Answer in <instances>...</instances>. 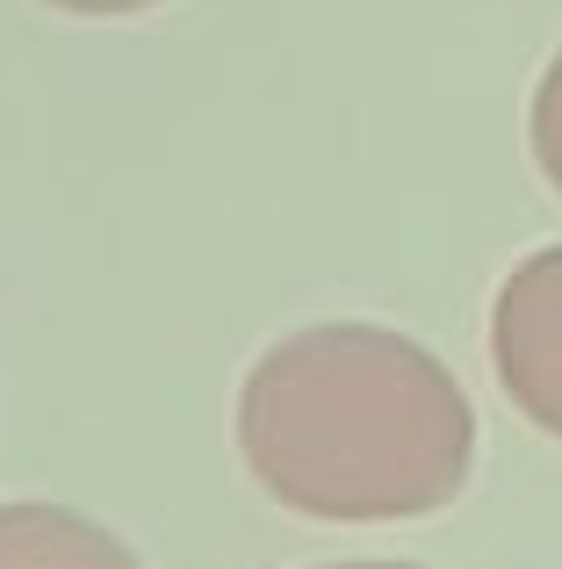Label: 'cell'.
<instances>
[{
	"instance_id": "cell-1",
	"label": "cell",
	"mask_w": 562,
	"mask_h": 569,
	"mask_svg": "<svg viewBox=\"0 0 562 569\" xmlns=\"http://www.w3.org/2000/svg\"><path fill=\"white\" fill-rule=\"evenodd\" d=\"M239 455L303 519H425L462 498L476 411L419 339L390 325H310L253 361Z\"/></svg>"
},
{
	"instance_id": "cell-2",
	"label": "cell",
	"mask_w": 562,
	"mask_h": 569,
	"mask_svg": "<svg viewBox=\"0 0 562 569\" xmlns=\"http://www.w3.org/2000/svg\"><path fill=\"white\" fill-rule=\"evenodd\" d=\"M491 368L505 397L562 440V246L526 252L491 303Z\"/></svg>"
},
{
	"instance_id": "cell-3",
	"label": "cell",
	"mask_w": 562,
	"mask_h": 569,
	"mask_svg": "<svg viewBox=\"0 0 562 569\" xmlns=\"http://www.w3.org/2000/svg\"><path fill=\"white\" fill-rule=\"evenodd\" d=\"M0 569H138V556L66 505L14 498L0 505Z\"/></svg>"
},
{
	"instance_id": "cell-4",
	"label": "cell",
	"mask_w": 562,
	"mask_h": 569,
	"mask_svg": "<svg viewBox=\"0 0 562 569\" xmlns=\"http://www.w3.org/2000/svg\"><path fill=\"white\" fill-rule=\"evenodd\" d=\"M534 159L549 173V188L562 194V51L549 58V72L534 87Z\"/></svg>"
},
{
	"instance_id": "cell-5",
	"label": "cell",
	"mask_w": 562,
	"mask_h": 569,
	"mask_svg": "<svg viewBox=\"0 0 562 569\" xmlns=\"http://www.w3.org/2000/svg\"><path fill=\"white\" fill-rule=\"evenodd\" d=\"M51 8H66V14H144L159 0H51Z\"/></svg>"
},
{
	"instance_id": "cell-6",
	"label": "cell",
	"mask_w": 562,
	"mask_h": 569,
	"mask_svg": "<svg viewBox=\"0 0 562 569\" xmlns=\"http://www.w3.org/2000/svg\"><path fill=\"white\" fill-rule=\"evenodd\" d=\"M332 569H419V562H332Z\"/></svg>"
}]
</instances>
